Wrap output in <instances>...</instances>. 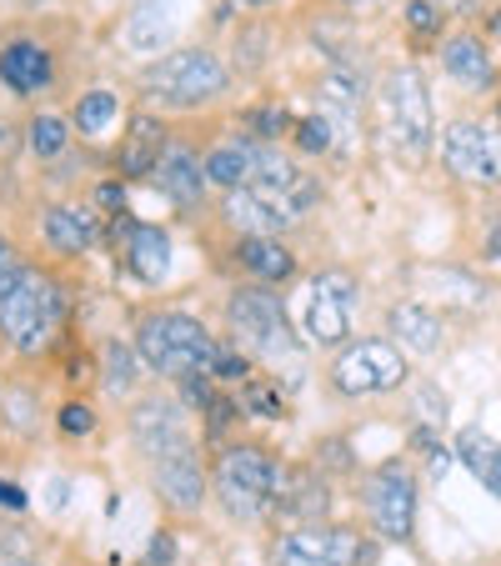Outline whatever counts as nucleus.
Wrapping results in <instances>:
<instances>
[{
	"instance_id": "obj_1",
	"label": "nucleus",
	"mask_w": 501,
	"mask_h": 566,
	"mask_svg": "<svg viewBox=\"0 0 501 566\" xmlns=\"http://www.w3.org/2000/svg\"><path fill=\"white\" fill-rule=\"evenodd\" d=\"M236 86L231 65L216 45H176L136 75V91L150 111H206Z\"/></svg>"
},
{
	"instance_id": "obj_2",
	"label": "nucleus",
	"mask_w": 501,
	"mask_h": 566,
	"mask_svg": "<svg viewBox=\"0 0 501 566\" xmlns=\"http://www.w3.org/2000/svg\"><path fill=\"white\" fill-rule=\"evenodd\" d=\"M65 311H71V301H65L61 276L25 261L0 286V342L15 356H45L65 326Z\"/></svg>"
},
{
	"instance_id": "obj_3",
	"label": "nucleus",
	"mask_w": 501,
	"mask_h": 566,
	"mask_svg": "<svg viewBox=\"0 0 501 566\" xmlns=\"http://www.w3.org/2000/svg\"><path fill=\"white\" fill-rule=\"evenodd\" d=\"M281 481L286 467L251 441H226L211 461V496L236 526H261L267 516H276Z\"/></svg>"
},
{
	"instance_id": "obj_4",
	"label": "nucleus",
	"mask_w": 501,
	"mask_h": 566,
	"mask_svg": "<svg viewBox=\"0 0 501 566\" xmlns=\"http://www.w3.org/2000/svg\"><path fill=\"white\" fill-rule=\"evenodd\" d=\"M136 352L146 361V371L156 381H181V376H196V371H211L216 361V336L196 311H181V306H160V311H146L136 321Z\"/></svg>"
},
{
	"instance_id": "obj_5",
	"label": "nucleus",
	"mask_w": 501,
	"mask_h": 566,
	"mask_svg": "<svg viewBox=\"0 0 501 566\" xmlns=\"http://www.w3.org/2000/svg\"><path fill=\"white\" fill-rule=\"evenodd\" d=\"M226 326H231V342H241L246 352L267 366H301L306 361V336L301 326L286 316V296L276 286H236L226 296Z\"/></svg>"
},
{
	"instance_id": "obj_6",
	"label": "nucleus",
	"mask_w": 501,
	"mask_h": 566,
	"mask_svg": "<svg viewBox=\"0 0 501 566\" xmlns=\"http://www.w3.org/2000/svg\"><path fill=\"white\" fill-rule=\"evenodd\" d=\"M376 106H382L386 146L401 166H427L431 146H437V111H431V91L416 65H396L376 86Z\"/></svg>"
},
{
	"instance_id": "obj_7",
	"label": "nucleus",
	"mask_w": 501,
	"mask_h": 566,
	"mask_svg": "<svg viewBox=\"0 0 501 566\" xmlns=\"http://www.w3.org/2000/svg\"><path fill=\"white\" fill-rule=\"evenodd\" d=\"M326 381L336 396L362 401V396L401 391L411 381V352L392 336H352L342 352L326 361Z\"/></svg>"
},
{
	"instance_id": "obj_8",
	"label": "nucleus",
	"mask_w": 501,
	"mask_h": 566,
	"mask_svg": "<svg viewBox=\"0 0 501 566\" xmlns=\"http://www.w3.org/2000/svg\"><path fill=\"white\" fill-rule=\"evenodd\" d=\"M416 506H421V476H416L401 457L382 461L376 471L362 476V512H366V532H372L376 542H392V546L411 542Z\"/></svg>"
},
{
	"instance_id": "obj_9",
	"label": "nucleus",
	"mask_w": 501,
	"mask_h": 566,
	"mask_svg": "<svg viewBox=\"0 0 501 566\" xmlns=\"http://www.w3.org/2000/svg\"><path fill=\"white\" fill-rule=\"evenodd\" d=\"M356 306H362V286L352 281V271H316L306 281V306L296 321L306 346L342 352L356 336Z\"/></svg>"
},
{
	"instance_id": "obj_10",
	"label": "nucleus",
	"mask_w": 501,
	"mask_h": 566,
	"mask_svg": "<svg viewBox=\"0 0 501 566\" xmlns=\"http://www.w3.org/2000/svg\"><path fill=\"white\" fill-rule=\"evenodd\" d=\"M372 556L376 546L362 532L331 522H296L271 542V566H372Z\"/></svg>"
},
{
	"instance_id": "obj_11",
	"label": "nucleus",
	"mask_w": 501,
	"mask_h": 566,
	"mask_svg": "<svg viewBox=\"0 0 501 566\" xmlns=\"http://www.w3.org/2000/svg\"><path fill=\"white\" fill-rule=\"evenodd\" d=\"M441 166H447L457 181L467 186H501V126L497 116L491 120H477V116H461V120H447L441 130Z\"/></svg>"
},
{
	"instance_id": "obj_12",
	"label": "nucleus",
	"mask_w": 501,
	"mask_h": 566,
	"mask_svg": "<svg viewBox=\"0 0 501 566\" xmlns=\"http://www.w3.org/2000/svg\"><path fill=\"white\" fill-rule=\"evenodd\" d=\"M126 427H131V447H136L146 461L166 457V451L196 447L191 407H186L181 396H171V391L136 396V401H131V411H126Z\"/></svg>"
},
{
	"instance_id": "obj_13",
	"label": "nucleus",
	"mask_w": 501,
	"mask_h": 566,
	"mask_svg": "<svg viewBox=\"0 0 501 566\" xmlns=\"http://www.w3.org/2000/svg\"><path fill=\"white\" fill-rule=\"evenodd\" d=\"M150 467V492L160 496V506H171L176 516H196L211 502V467L201 461L196 447L166 451V457L146 461Z\"/></svg>"
},
{
	"instance_id": "obj_14",
	"label": "nucleus",
	"mask_w": 501,
	"mask_h": 566,
	"mask_svg": "<svg viewBox=\"0 0 501 566\" xmlns=\"http://www.w3.org/2000/svg\"><path fill=\"white\" fill-rule=\"evenodd\" d=\"M150 186H156V191L166 196V201H171L181 216L206 211V201H211L206 150H196L191 140H171V150L160 156V166H156V176H150Z\"/></svg>"
},
{
	"instance_id": "obj_15",
	"label": "nucleus",
	"mask_w": 501,
	"mask_h": 566,
	"mask_svg": "<svg viewBox=\"0 0 501 566\" xmlns=\"http://www.w3.org/2000/svg\"><path fill=\"white\" fill-rule=\"evenodd\" d=\"M116 247H121V266L126 276H136L140 286H160L171 276V231H160L150 221H131V216H116Z\"/></svg>"
},
{
	"instance_id": "obj_16",
	"label": "nucleus",
	"mask_w": 501,
	"mask_h": 566,
	"mask_svg": "<svg viewBox=\"0 0 501 566\" xmlns=\"http://www.w3.org/2000/svg\"><path fill=\"white\" fill-rule=\"evenodd\" d=\"M101 231H106L101 211L86 201H51L41 211V241H45V251L61 261H81L86 251H96Z\"/></svg>"
},
{
	"instance_id": "obj_17",
	"label": "nucleus",
	"mask_w": 501,
	"mask_h": 566,
	"mask_svg": "<svg viewBox=\"0 0 501 566\" xmlns=\"http://www.w3.org/2000/svg\"><path fill=\"white\" fill-rule=\"evenodd\" d=\"M171 130H166V120L156 116L150 106H140L136 116L126 120V136H121V150H116V176H126V181H150L160 166V156L171 150Z\"/></svg>"
},
{
	"instance_id": "obj_18",
	"label": "nucleus",
	"mask_w": 501,
	"mask_h": 566,
	"mask_svg": "<svg viewBox=\"0 0 501 566\" xmlns=\"http://www.w3.org/2000/svg\"><path fill=\"white\" fill-rule=\"evenodd\" d=\"M441 55V75L447 81H457L461 91H491L497 86V61H491V45L481 31H471V25H461V31H451L447 41L437 45Z\"/></svg>"
},
{
	"instance_id": "obj_19",
	"label": "nucleus",
	"mask_w": 501,
	"mask_h": 566,
	"mask_svg": "<svg viewBox=\"0 0 501 566\" xmlns=\"http://www.w3.org/2000/svg\"><path fill=\"white\" fill-rule=\"evenodd\" d=\"M0 86L11 96H41L55 86V55L41 41L21 35V41L0 45Z\"/></svg>"
},
{
	"instance_id": "obj_20",
	"label": "nucleus",
	"mask_w": 501,
	"mask_h": 566,
	"mask_svg": "<svg viewBox=\"0 0 501 566\" xmlns=\"http://www.w3.org/2000/svg\"><path fill=\"white\" fill-rule=\"evenodd\" d=\"M236 266L246 271V281H261V286L286 291V281H296V251L281 241V235H236Z\"/></svg>"
},
{
	"instance_id": "obj_21",
	"label": "nucleus",
	"mask_w": 501,
	"mask_h": 566,
	"mask_svg": "<svg viewBox=\"0 0 501 566\" xmlns=\"http://www.w3.org/2000/svg\"><path fill=\"white\" fill-rule=\"evenodd\" d=\"M386 332H392V342H401L406 352L437 356L441 342H447V321L431 306H421V301H396V306L386 311Z\"/></svg>"
},
{
	"instance_id": "obj_22",
	"label": "nucleus",
	"mask_w": 501,
	"mask_h": 566,
	"mask_svg": "<svg viewBox=\"0 0 501 566\" xmlns=\"http://www.w3.org/2000/svg\"><path fill=\"white\" fill-rule=\"evenodd\" d=\"M331 512V486H326V471L321 467H286V481H281V502L276 516L286 522H326Z\"/></svg>"
},
{
	"instance_id": "obj_23",
	"label": "nucleus",
	"mask_w": 501,
	"mask_h": 566,
	"mask_svg": "<svg viewBox=\"0 0 501 566\" xmlns=\"http://www.w3.org/2000/svg\"><path fill=\"white\" fill-rule=\"evenodd\" d=\"M257 156H261V140H251V136L216 140V146L206 150V176H211V186H221V191H241V186H251Z\"/></svg>"
},
{
	"instance_id": "obj_24",
	"label": "nucleus",
	"mask_w": 501,
	"mask_h": 566,
	"mask_svg": "<svg viewBox=\"0 0 501 566\" xmlns=\"http://www.w3.org/2000/svg\"><path fill=\"white\" fill-rule=\"evenodd\" d=\"M101 391L111 396V401H126V396L140 391V381H146V361H140L136 342H121V336H111L106 346H101Z\"/></svg>"
},
{
	"instance_id": "obj_25",
	"label": "nucleus",
	"mask_w": 501,
	"mask_h": 566,
	"mask_svg": "<svg viewBox=\"0 0 501 566\" xmlns=\"http://www.w3.org/2000/svg\"><path fill=\"white\" fill-rule=\"evenodd\" d=\"M221 216H226V226H231L236 235H281V231H286V226H281V216L271 211V206L261 201L251 186H241V191H226Z\"/></svg>"
},
{
	"instance_id": "obj_26",
	"label": "nucleus",
	"mask_w": 501,
	"mask_h": 566,
	"mask_svg": "<svg viewBox=\"0 0 501 566\" xmlns=\"http://www.w3.org/2000/svg\"><path fill=\"white\" fill-rule=\"evenodd\" d=\"M372 86H366V71H356L352 61H336L321 75V111H336V116H356L366 106Z\"/></svg>"
},
{
	"instance_id": "obj_27",
	"label": "nucleus",
	"mask_w": 501,
	"mask_h": 566,
	"mask_svg": "<svg viewBox=\"0 0 501 566\" xmlns=\"http://www.w3.org/2000/svg\"><path fill=\"white\" fill-rule=\"evenodd\" d=\"M71 116H55V111H35L25 120V146H31L35 160H61L71 150Z\"/></svg>"
},
{
	"instance_id": "obj_28",
	"label": "nucleus",
	"mask_w": 501,
	"mask_h": 566,
	"mask_svg": "<svg viewBox=\"0 0 501 566\" xmlns=\"http://www.w3.org/2000/svg\"><path fill=\"white\" fill-rule=\"evenodd\" d=\"M116 116H121V96L116 91H106V86L81 91L75 106H71V126L81 130V136H101V130H111L116 126Z\"/></svg>"
},
{
	"instance_id": "obj_29",
	"label": "nucleus",
	"mask_w": 501,
	"mask_h": 566,
	"mask_svg": "<svg viewBox=\"0 0 501 566\" xmlns=\"http://www.w3.org/2000/svg\"><path fill=\"white\" fill-rule=\"evenodd\" d=\"M447 25H451V15L441 11L437 0H401V31L411 45H441L451 35Z\"/></svg>"
},
{
	"instance_id": "obj_30",
	"label": "nucleus",
	"mask_w": 501,
	"mask_h": 566,
	"mask_svg": "<svg viewBox=\"0 0 501 566\" xmlns=\"http://www.w3.org/2000/svg\"><path fill=\"white\" fill-rule=\"evenodd\" d=\"M236 396H241V411L257 421H286V391H281L271 376H246L241 386H236Z\"/></svg>"
},
{
	"instance_id": "obj_31",
	"label": "nucleus",
	"mask_w": 501,
	"mask_h": 566,
	"mask_svg": "<svg viewBox=\"0 0 501 566\" xmlns=\"http://www.w3.org/2000/svg\"><path fill=\"white\" fill-rule=\"evenodd\" d=\"M336 116L331 111H311V116H296L291 136H296V150L301 156H331L336 150Z\"/></svg>"
},
{
	"instance_id": "obj_32",
	"label": "nucleus",
	"mask_w": 501,
	"mask_h": 566,
	"mask_svg": "<svg viewBox=\"0 0 501 566\" xmlns=\"http://www.w3.org/2000/svg\"><path fill=\"white\" fill-rule=\"evenodd\" d=\"M251 371H257V356L246 352L241 342H221V346H216L211 376H216V381H221V386H241Z\"/></svg>"
},
{
	"instance_id": "obj_33",
	"label": "nucleus",
	"mask_w": 501,
	"mask_h": 566,
	"mask_svg": "<svg viewBox=\"0 0 501 566\" xmlns=\"http://www.w3.org/2000/svg\"><path fill=\"white\" fill-rule=\"evenodd\" d=\"M451 447H457V461H461V467H467L471 476L481 481V471L491 467V451H497V441H491L481 427H461V437L451 441Z\"/></svg>"
},
{
	"instance_id": "obj_34",
	"label": "nucleus",
	"mask_w": 501,
	"mask_h": 566,
	"mask_svg": "<svg viewBox=\"0 0 501 566\" xmlns=\"http://www.w3.org/2000/svg\"><path fill=\"white\" fill-rule=\"evenodd\" d=\"M55 431H61L65 441H86L91 431H96V407H91V401H81V396L61 401V411H55Z\"/></svg>"
},
{
	"instance_id": "obj_35",
	"label": "nucleus",
	"mask_w": 501,
	"mask_h": 566,
	"mask_svg": "<svg viewBox=\"0 0 501 566\" xmlns=\"http://www.w3.org/2000/svg\"><path fill=\"white\" fill-rule=\"evenodd\" d=\"M296 126V120L286 116L281 106H257V111H246V136L251 140H267V146H276L286 130Z\"/></svg>"
},
{
	"instance_id": "obj_36",
	"label": "nucleus",
	"mask_w": 501,
	"mask_h": 566,
	"mask_svg": "<svg viewBox=\"0 0 501 566\" xmlns=\"http://www.w3.org/2000/svg\"><path fill=\"white\" fill-rule=\"evenodd\" d=\"M91 201H96L101 216H126V176H106V181H96V191H91Z\"/></svg>"
},
{
	"instance_id": "obj_37",
	"label": "nucleus",
	"mask_w": 501,
	"mask_h": 566,
	"mask_svg": "<svg viewBox=\"0 0 501 566\" xmlns=\"http://www.w3.org/2000/svg\"><path fill=\"white\" fill-rule=\"evenodd\" d=\"M416 411H421V421H427V427H441V421H447V391H437V386H421V391H416Z\"/></svg>"
},
{
	"instance_id": "obj_38",
	"label": "nucleus",
	"mask_w": 501,
	"mask_h": 566,
	"mask_svg": "<svg viewBox=\"0 0 501 566\" xmlns=\"http://www.w3.org/2000/svg\"><path fill=\"white\" fill-rule=\"evenodd\" d=\"M437 6L451 15V21H477V15H487L497 0H437Z\"/></svg>"
},
{
	"instance_id": "obj_39",
	"label": "nucleus",
	"mask_w": 501,
	"mask_h": 566,
	"mask_svg": "<svg viewBox=\"0 0 501 566\" xmlns=\"http://www.w3.org/2000/svg\"><path fill=\"white\" fill-rule=\"evenodd\" d=\"M146 566H176V536L171 532H156V536H150Z\"/></svg>"
},
{
	"instance_id": "obj_40",
	"label": "nucleus",
	"mask_w": 501,
	"mask_h": 566,
	"mask_svg": "<svg viewBox=\"0 0 501 566\" xmlns=\"http://www.w3.org/2000/svg\"><path fill=\"white\" fill-rule=\"evenodd\" d=\"M21 266H25V256H21V251H15V241H11V235L0 231V286H6V281H11Z\"/></svg>"
},
{
	"instance_id": "obj_41",
	"label": "nucleus",
	"mask_w": 501,
	"mask_h": 566,
	"mask_svg": "<svg viewBox=\"0 0 501 566\" xmlns=\"http://www.w3.org/2000/svg\"><path fill=\"white\" fill-rule=\"evenodd\" d=\"M25 546H31V536H25L21 526H0V562H15Z\"/></svg>"
},
{
	"instance_id": "obj_42",
	"label": "nucleus",
	"mask_w": 501,
	"mask_h": 566,
	"mask_svg": "<svg viewBox=\"0 0 501 566\" xmlns=\"http://www.w3.org/2000/svg\"><path fill=\"white\" fill-rule=\"evenodd\" d=\"M0 506H6V512H25V506H31V496H25L11 476H0Z\"/></svg>"
},
{
	"instance_id": "obj_43",
	"label": "nucleus",
	"mask_w": 501,
	"mask_h": 566,
	"mask_svg": "<svg viewBox=\"0 0 501 566\" xmlns=\"http://www.w3.org/2000/svg\"><path fill=\"white\" fill-rule=\"evenodd\" d=\"M481 481H487V492L501 502V441H497V451H491V467L481 471Z\"/></svg>"
},
{
	"instance_id": "obj_44",
	"label": "nucleus",
	"mask_w": 501,
	"mask_h": 566,
	"mask_svg": "<svg viewBox=\"0 0 501 566\" xmlns=\"http://www.w3.org/2000/svg\"><path fill=\"white\" fill-rule=\"evenodd\" d=\"M427 471H431V476H447V471H451V451L447 447L427 451Z\"/></svg>"
},
{
	"instance_id": "obj_45",
	"label": "nucleus",
	"mask_w": 501,
	"mask_h": 566,
	"mask_svg": "<svg viewBox=\"0 0 501 566\" xmlns=\"http://www.w3.org/2000/svg\"><path fill=\"white\" fill-rule=\"evenodd\" d=\"M487 256H491V261H501V221L487 231Z\"/></svg>"
},
{
	"instance_id": "obj_46",
	"label": "nucleus",
	"mask_w": 501,
	"mask_h": 566,
	"mask_svg": "<svg viewBox=\"0 0 501 566\" xmlns=\"http://www.w3.org/2000/svg\"><path fill=\"white\" fill-rule=\"evenodd\" d=\"M487 35H501V0L487 11Z\"/></svg>"
},
{
	"instance_id": "obj_47",
	"label": "nucleus",
	"mask_w": 501,
	"mask_h": 566,
	"mask_svg": "<svg viewBox=\"0 0 501 566\" xmlns=\"http://www.w3.org/2000/svg\"><path fill=\"white\" fill-rule=\"evenodd\" d=\"M231 6H241V11H267V6H276V0H231Z\"/></svg>"
},
{
	"instance_id": "obj_48",
	"label": "nucleus",
	"mask_w": 501,
	"mask_h": 566,
	"mask_svg": "<svg viewBox=\"0 0 501 566\" xmlns=\"http://www.w3.org/2000/svg\"><path fill=\"white\" fill-rule=\"evenodd\" d=\"M0 566H51V562H35V556H15V562H0Z\"/></svg>"
},
{
	"instance_id": "obj_49",
	"label": "nucleus",
	"mask_w": 501,
	"mask_h": 566,
	"mask_svg": "<svg viewBox=\"0 0 501 566\" xmlns=\"http://www.w3.org/2000/svg\"><path fill=\"white\" fill-rule=\"evenodd\" d=\"M491 116H497V126H501V91H497V111H491Z\"/></svg>"
},
{
	"instance_id": "obj_50",
	"label": "nucleus",
	"mask_w": 501,
	"mask_h": 566,
	"mask_svg": "<svg viewBox=\"0 0 501 566\" xmlns=\"http://www.w3.org/2000/svg\"><path fill=\"white\" fill-rule=\"evenodd\" d=\"M0 150H6V126H0Z\"/></svg>"
}]
</instances>
